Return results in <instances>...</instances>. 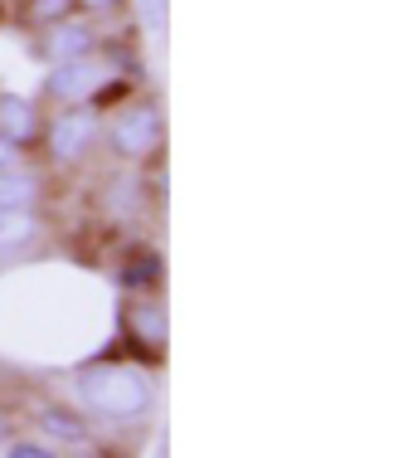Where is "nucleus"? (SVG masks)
<instances>
[{
    "instance_id": "nucleus-1",
    "label": "nucleus",
    "mask_w": 418,
    "mask_h": 458,
    "mask_svg": "<svg viewBox=\"0 0 418 458\" xmlns=\"http://www.w3.org/2000/svg\"><path fill=\"white\" fill-rule=\"evenodd\" d=\"M73 390H79V405L88 414L107 424H141L156 405V390L141 376L137 366L127 361H93L73 376Z\"/></svg>"
},
{
    "instance_id": "nucleus-2",
    "label": "nucleus",
    "mask_w": 418,
    "mask_h": 458,
    "mask_svg": "<svg viewBox=\"0 0 418 458\" xmlns=\"http://www.w3.org/2000/svg\"><path fill=\"white\" fill-rule=\"evenodd\" d=\"M166 141V123H161V107L151 98L117 107L113 123H107V151L117 161H151Z\"/></svg>"
},
{
    "instance_id": "nucleus-3",
    "label": "nucleus",
    "mask_w": 418,
    "mask_h": 458,
    "mask_svg": "<svg viewBox=\"0 0 418 458\" xmlns=\"http://www.w3.org/2000/svg\"><path fill=\"white\" fill-rule=\"evenodd\" d=\"M93 137H97V107L93 103H73V107H59L44 127V147H49V161L54 166H79V161L93 151Z\"/></svg>"
},
{
    "instance_id": "nucleus-4",
    "label": "nucleus",
    "mask_w": 418,
    "mask_h": 458,
    "mask_svg": "<svg viewBox=\"0 0 418 458\" xmlns=\"http://www.w3.org/2000/svg\"><path fill=\"white\" fill-rule=\"evenodd\" d=\"M122 342L141 361H156L161 356V346H166V308L151 293H131L122 302Z\"/></svg>"
},
{
    "instance_id": "nucleus-5",
    "label": "nucleus",
    "mask_w": 418,
    "mask_h": 458,
    "mask_svg": "<svg viewBox=\"0 0 418 458\" xmlns=\"http://www.w3.org/2000/svg\"><path fill=\"white\" fill-rule=\"evenodd\" d=\"M107 79L103 69V54H83V59H63L59 69L44 79V98L59 107H73V103H88L93 98V89Z\"/></svg>"
},
{
    "instance_id": "nucleus-6",
    "label": "nucleus",
    "mask_w": 418,
    "mask_h": 458,
    "mask_svg": "<svg viewBox=\"0 0 418 458\" xmlns=\"http://www.w3.org/2000/svg\"><path fill=\"white\" fill-rule=\"evenodd\" d=\"M97 49H103L97 25H88V20H79V15H69V20H59V25L39 30V59L63 64V59H83V54H97Z\"/></svg>"
},
{
    "instance_id": "nucleus-7",
    "label": "nucleus",
    "mask_w": 418,
    "mask_h": 458,
    "mask_svg": "<svg viewBox=\"0 0 418 458\" xmlns=\"http://www.w3.org/2000/svg\"><path fill=\"white\" fill-rule=\"evenodd\" d=\"M0 137H5L15 151L39 147V137H44L39 107L29 103V98H20V93H0Z\"/></svg>"
},
{
    "instance_id": "nucleus-8",
    "label": "nucleus",
    "mask_w": 418,
    "mask_h": 458,
    "mask_svg": "<svg viewBox=\"0 0 418 458\" xmlns=\"http://www.w3.org/2000/svg\"><path fill=\"white\" fill-rule=\"evenodd\" d=\"M44 200V181L29 176V171L5 166L0 171V210H35Z\"/></svg>"
},
{
    "instance_id": "nucleus-9",
    "label": "nucleus",
    "mask_w": 418,
    "mask_h": 458,
    "mask_svg": "<svg viewBox=\"0 0 418 458\" xmlns=\"http://www.w3.org/2000/svg\"><path fill=\"white\" fill-rule=\"evenodd\" d=\"M35 420L49 434V444H83L88 439V420L69 405H44V410H35Z\"/></svg>"
},
{
    "instance_id": "nucleus-10",
    "label": "nucleus",
    "mask_w": 418,
    "mask_h": 458,
    "mask_svg": "<svg viewBox=\"0 0 418 458\" xmlns=\"http://www.w3.org/2000/svg\"><path fill=\"white\" fill-rule=\"evenodd\" d=\"M161 274H166V264H161L156 249H137V254L122 264L117 283H122L127 293H156V288H161Z\"/></svg>"
},
{
    "instance_id": "nucleus-11",
    "label": "nucleus",
    "mask_w": 418,
    "mask_h": 458,
    "mask_svg": "<svg viewBox=\"0 0 418 458\" xmlns=\"http://www.w3.org/2000/svg\"><path fill=\"white\" fill-rule=\"evenodd\" d=\"M39 239V215L35 210H0V254L25 249Z\"/></svg>"
},
{
    "instance_id": "nucleus-12",
    "label": "nucleus",
    "mask_w": 418,
    "mask_h": 458,
    "mask_svg": "<svg viewBox=\"0 0 418 458\" xmlns=\"http://www.w3.org/2000/svg\"><path fill=\"white\" fill-rule=\"evenodd\" d=\"M69 15H79V0H20V25L29 30H49Z\"/></svg>"
},
{
    "instance_id": "nucleus-13",
    "label": "nucleus",
    "mask_w": 418,
    "mask_h": 458,
    "mask_svg": "<svg viewBox=\"0 0 418 458\" xmlns=\"http://www.w3.org/2000/svg\"><path fill=\"white\" fill-rule=\"evenodd\" d=\"M0 449H5L10 458H59V449H54V444H44V439H15V434H10Z\"/></svg>"
},
{
    "instance_id": "nucleus-14",
    "label": "nucleus",
    "mask_w": 418,
    "mask_h": 458,
    "mask_svg": "<svg viewBox=\"0 0 418 458\" xmlns=\"http://www.w3.org/2000/svg\"><path fill=\"white\" fill-rule=\"evenodd\" d=\"M141 20L146 30H166V0H141Z\"/></svg>"
},
{
    "instance_id": "nucleus-15",
    "label": "nucleus",
    "mask_w": 418,
    "mask_h": 458,
    "mask_svg": "<svg viewBox=\"0 0 418 458\" xmlns=\"http://www.w3.org/2000/svg\"><path fill=\"white\" fill-rule=\"evenodd\" d=\"M117 5H127V0H79V10H93V15H107Z\"/></svg>"
},
{
    "instance_id": "nucleus-16",
    "label": "nucleus",
    "mask_w": 418,
    "mask_h": 458,
    "mask_svg": "<svg viewBox=\"0 0 418 458\" xmlns=\"http://www.w3.org/2000/svg\"><path fill=\"white\" fill-rule=\"evenodd\" d=\"M5 166H15V147H10L5 137H0V171H5Z\"/></svg>"
},
{
    "instance_id": "nucleus-17",
    "label": "nucleus",
    "mask_w": 418,
    "mask_h": 458,
    "mask_svg": "<svg viewBox=\"0 0 418 458\" xmlns=\"http://www.w3.org/2000/svg\"><path fill=\"white\" fill-rule=\"evenodd\" d=\"M10 434H15V429H10V414H5V410H0V444H5V439H10Z\"/></svg>"
}]
</instances>
